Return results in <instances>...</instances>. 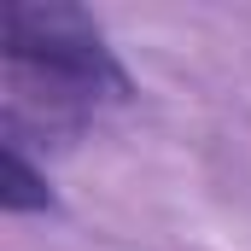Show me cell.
Masks as SVG:
<instances>
[{
  "label": "cell",
  "instance_id": "1",
  "mask_svg": "<svg viewBox=\"0 0 251 251\" xmlns=\"http://www.w3.org/2000/svg\"><path fill=\"white\" fill-rule=\"evenodd\" d=\"M134 94L88 12L76 6H6V140H76L100 111Z\"/></svg>",
  "mask_w": 251,
  "mask_h": 251
},
{
  "label": "cell",
  "instance_id": "2",
  "mask_svg": "<svg viewBox=\"0 0 251 251\" xmlns=\"http://www.w3.org/2000/svg\"><path fill=\"white\" fill-rule=\"evenodd\" d=\"M0 204L12 216L24 210H53V193H47V176L29 164V152L18 140H6V181H0Z\"/></svg>",
  "mask_w": 251,
  "mask_h": 251
}]
</instances>
